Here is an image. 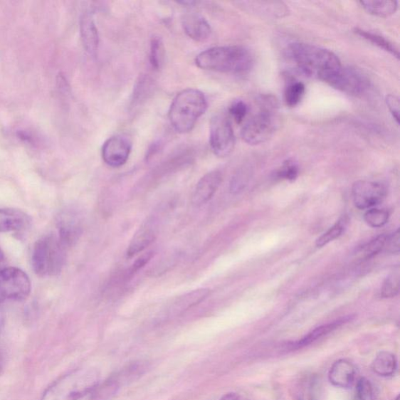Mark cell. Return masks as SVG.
<instances>
[{
    "mask_svg": "<svg viewBox=\"0 0 400 400\" xmlns=\"http://www.w3.org/2000/svg\"><path fill=\"white\" fill-rule=\"evenodd\" d=\"M28 216L19 210L0 208V233H11L26 228L28 223Z\"/></svg>",
    "mask_w": 400,
    "mask_h": 400,
    "instance_id": "16",
    "label": "cell"
},
{
    "mask_svg": "<svg viewBox=\"0 0 400 400\" xmlns=\"http://www.w3.org/2000/svg\"><path fill=\"white\" fill-rule=\"evenodd\" d=\"M66 249L58 235H46L38 239L31 256L35 273L40 277L60 273L66 259Z\"/></svg>",
    "mask_w": 400,
    "mask_h": 400,
    "instance_id": "4",
    "label": "cell"
},
{
    "mask_svg": "<svg viewBox=\"0 0 400 400\" xmlns=\"http://www.w3.org/2000/svg\"><path fill=\"white\" fill-rule=\"evenodd\" d=\"M399 270L391 273L383 283L381 295L383 298H393L399 293Z\"/></svg>",
    "mask_w": 400,
    "mask_h": 400,
    "instance_id": "29",
    "label": "cell"
},
{
    "mask_svg": "<svg viewBox=\"0 0 400 400\" xmlns=\"http://www.w3.org/2000/svg\"><path fill=\"white\" fill-rule=\"evenodd\" d=\"M4 261V253L1 250V248H0V265H2Z\"/></svg>",
    "mask_w": 400,
    "mask_h": 400,
    "instance_id": "39",
    "label": "cell"
},
{
    "mask_svg": "<svg viewBox=\"0 0 400 400\" xmlns=\"http://www.w3.org/2000/svg\"><path fill=\"white\" fill-rule=\"evenodd\" d=\"M389 219L386 210L372 209L364 214V221L372 228H378L386 225Z\"/></svg>",
    "mask_w": 400,
    "mask_h": 400,
    "instance_id": "28",
    "label": "cell"
},
{
    "mask_svg": "<svg viewBox=\"0 0 400 400\" xmlns=\"http://www.w3.org/2000/svg\"><path fill=\"white\" fill-rule=\"evenodd\" d=\"M356 378V368L347 359H339L331 367L329 379L332 385L340 389L353 386Z\"/></svg>",
    "mask_w": 400,
    "mask_h": 400,
    "instance_id": "14",
    "label": "cell"
},
{
    "mask_svg": "<svg viewBox=\"0 0 400 400\" xmlns=\"http://www.w3.org/2000/svg\"><path fill=\"white\" fill-rule=\"evenodd\" d=\"M4 366V361L1 354H0V372H1Z\"/></svg>",
    "mask_w": 400,
    "mask_h": 400,
    "instance_id": "40",
    "label": "cell"
},
{
    "mask_svg": "<svg viewBox=\"0 0 400 400\" xmlns=\"http://www.w3.org/2000/svg\"><path fill=\"white\" fill-rule=\"evenodd\" d=\"M152 257H153V253L152 252L143 254L142 257H140L134 263V265L130 269V274L133 275L136 271H138L142 268L145 266L147 263L151 260Z\"/></svg>",
    "mask_w": 400,
    "mask_h": 400,
    "instance_id": "37",
    "label": "cell"
},
{
    "mask_svg": "<svg viewBox=\"0 0 400 400\" xmlns=\"http://www.w3.org/2000/svg\"><path fill=\"white\" fill-rule=\"evenodd\" d=\"M396 367L397 362L395 355L387 351L380 352L372 364L374 372L381 377L394 375Z\"/></svg>",
    "mask_w": 400,
    "mask_h": 400,
    "instance_id": "21",
    "label": "cell"
},
{
    "mask_svg": "<svg viewBox=\"0 0 400 400\" xmlns=\"http://www.w3.org/2000/svg\"><path fill=\"white\" fill-rule=\"evenodd\" d=\"M157 233V226L156 221L149 219L144 223L137 231L127 251V257L132 258L135 255L142 252L154 242Z\"/></svg>",
    "mask_w": 400,
    "mask_h": 400,
    "instance_id": "12",
    "label": "cell"
},
{
    "mask_svg": "<svg viewBox=\"0 0 400 400\" xmlns=\"http://www.w3.org/2000/svg\"><path fill=\"white\" fill-rule=\"evenodd\" d=\"M210 145L219 157H226L234 150L236 136L233 125L226 115H215L211 122Z\"/></svg>",
    "mask_w": 400,
    "mask_h": 400,
    "instance_id": "7",
    "label": "cell"
},
{
    "mask_svg": "<svg viewBox=\"0 0 400 400\" xmlns=\"http://www.w3.org/2000/svg\"><path fill=\"white\" fill-rule=\"evenodd\" d=\"M31 290L30 279L26 272L17 268L0 270V304L8 300H25Z\"/></svg>",
    "mask_w": 400,
    "mask_h": 400,
    "instance_id": "6",
    "label": "cell"
},
{
    "mask_svg": "<svg viewBox=\"0 0 400 400\" xmlns=\"http://www.w3.org/2000/svg\"><path fill=\"white\" fill-rule=\"evenodd\" d=\"M352 319H353V316H347L336 320V321L330 324L320 326L315 330L308 333L306 336H304V337L298 342L292 344L291 347L293 349H298L306 347L317 340L322 339L324 336H326L327 335H329L333 331L339 329V327L342 325L349 322Z\"/></svg>",
    "mask_w": 400,
    "mask_h": 400,
    "instance_id": "17",
    "label": "cell"
},
{
    "mask_svg": "<svg viewBox=\"0 0 400 400\" xmlns=\"http://www.w3.org/2000/svg\"><path fill=\"white\" fill-rule=\"evenodd\" d=\"M82 233L81 222L75 214L63 216L59 225V233L61 241L67 247L73 245Z\"/></svg>",
    "mask_w": 400,
    "mask_h": 400,
    "instance_id": "18",
    "label": "cell"
},
{
    "mask_svg": "<svg viewBox=\"0 0 400 400\" xmlns=\"http://www.w3.org/2000/svg\"><path fill=\"white\" fill-rule=\"evenodd\" d=\"M165 48L162 39L158 36L153 37L150 43L149 60L152 67L156 70L161 69L164 65Z\"/></svg>",
    "mask_w": 400,
    "mask_h": 400,
    "instance_id": "24",
    "label": "cell"
},
{
    "mask_svg": "<svg viewBox=\"0 0 400 400\" xmlns=\"http://www.w3.org/2000/svg\"><path fill=\"white\" fill-rule=\"evenodd\" d=\"M210 293L211 290L209 289H199L191 291L176 300L174 307L178 311L186 310L205 300Z\"/></svg>",
    "mask_w": 400,
    "mask_h": 400,
    "instance_id": "22",
    "label": "cell"
},
{
    "mask_svg": "<svg viewBox=\"0 0 400 400\" xmlns=\"http://www.w3.org/2000/svg\"><path fill=\"white\" fill-rule=\"evenodd\" d=\"M244 5L250 8L253 13L263 17L283 18L289 12L288 7L283 2L253 1L245 2Z\"/></svg>",
    "mask_w": 400,
    "mask_h": 400,
    "instance_id": "19",
    "label": "cell"
},
{
    "mask_svg": "<svg viewBox=\"0 0 400 400\" xmlns=\"http://www.w3.org/2000/svg\"><path fill=\"white\" fill-rule=\"evenodd\" d=\"M327 84L341 92L358 95L367 90L370 82L362 71L353 68L342 67Z\"/></svg>",
    "mask_w": 400,
    "mask_h": 400,
    "instance_id": "8",
    "label": "cell"
},
{
    "mask_svg": "<svg viewBox=\"0 0 400 400\" xmlns=\"http://www.w3.org/2000/svg\"><path fill=\"white\" fill-rule=\"evenodd\" d=\"M206 109L204 94L195 89H188L176 95L168 117L176 132L187 133L193 130L198 119L204 115Z\"/></svg>",
    "mask_w": 400,
    "mask_h": 400,
    "instance_id": "3",
    "label": "cell"
},
{
    "mask_svg": "<svg viewBox=\"0 0 400 400\" xmlns=\"http://www.w3.org/2000/svg\"><path fill=\"white\" fill-rule=\"evenodd\" d=\"M356 400H374L373 387L369 380L362 378L357 382Z\"/></svg>",
    "mask_w": 400,
    "mask_h": 400,
    "instance_id": "31",
    "label": "cell"
},
{
    "mask_svg": "<svg viewBox=\"0 0 400 400\" xmlns=\"http://www.w3.org/2000/svg\"><path fill=\"white\" fill-rule=\"evenodd\" d=\"M354 33L358 36L365 38L366 40H367V41H369L375 46H379V48H381V49L389 52L390 54L394 56L395 58L399 59V53L397 47L390 41H389V40H387L386 38L377 34H374L369 33V31L359 28H355Z\"/></svg>",
    "mask_w": 400,
    "mask_h": 400,
    "instance_id": "23",
    "label": "cell"
},
{
    "mask_svg": "<svg viewBox=\"0 0 400 400\" xmlns=\"http://www.w3.org/2000/svg\"><path fill=\"white\" fill-rule=\"evenodd\" d=\"M153 88L154 83L149 77H140L135 86L132 102L135 104H137L146 100L150 95Z\"/></svg>",
    "mask_w": 400,
    "mask_h": 400,
    "instance_id": "26",
    "label": "cell"
},
{
    "mask_svg": "<svg viewBox=\"0 0 400 400\" xmlns=\"http://www.w3.org/2000/svg\"><path fill=\"white\" fill-rule=\"evenodd\" d=\"M80 31L85 51L90 55H95L99 48L100 37L91 14L85 13L83 15L80 21Z\"/></svg>",
    "mask_w": 400,
    "mask_h": 400,
    "instance_id": "15",
    "label": "cell"
},
{
    "mask_svg": "<svg viewBox=\"0 0 400 400\" xmlns=\"http://www.w3.org/2000/svg\"><path fill=\"white\" fill-rule=\"evenodd\" d=\"M253 63L250 51L240 46L213 47L196 58L198 68L221 73L244 74L251 70Z\"/></svg>",
    "mask_w": 400,
    "mask_h": 400,
    "instance_id": "2",
    "label": "cell"
},
{
    "mask_svg": "<svg viewBox=\"0 0 400 400\" xmlns=\"http://www.w3.org/2000/svg\"><path fill=\"white\" fill-rule=\"evenodd\" d=\"M220 400H250L236 394H228L223 396Z\"/></svg>",
    "mask_w": 400,
    "mask_h": 400,
    "instance_id": "38",
    "label": "cell"
},
{
    "mask_svg": "<svg viewBox=\"0 0 400 400\" xmlns=\"http://www.w3.org/2000/svg\"><path fill=\"white\" fill-rule=\"evenodd\" d=\"M250 181V172L242 170L234 176L231 181L230 190L231 193L237 194L241 193L248 185Z\"/></svg>",
    "mask_w": 400,
    "mask_h": 400,
    "instance_id": "32",
    "label": "cell"
},
{
    "mask_svg": "<svg viewBox=\"0 0 400 400\" xmlns=\"http://www.w3.org/2000/svg\"><path fill=\"white\" fill-rule=\"evenodd\" d=\"M291 58L306 75L329 83L342 67L337 56L325 48L307 43H293Z\"/></svg>",
    "mask_w": 400,
    "mask_h": 400,
    "instance_id": "1",
    "label": "cell"
},
{
    "mask_svg": "<svg viewBox=\"0 0 400 400\" xmlns=\"http://www.w3.org/2000/svg\"><path fill=\"white\" fill-rule=\"evenodd\" d=\"M387 190L383 184L369 181H358L352 188V196L358 209H369L385 199Z\"/></svg>",
    "mask_w": 400,
    "mask_h": 400,
    "instance_id": "9",
    "label": "cell"
},
{
    "mask_svg": "<svg viewBox=\"0 0 400 400\" xmlns=\"http://www.w3.org/2000/svg\"><path fill=\"white\" fill-rule=\"evenodd\" d=\"M386 238V235H381L372 240L369 243L365 245L361 250V252H359L362 255V258L364 259H370L383 250H385Z\"/></svg>",
    "mask_w": 400,
    "mask_h": 400,
    "instance_id": "27",
    "label": "cell"
},
{
    "mask_svg": "<svg viewBox=\"0 0 400 400\" xmlns=\"http://www.w3.org/2000/svg\"><path fill=\"white\" fill-rule=\"evenodd\" d=\"M306 87L300 82H293L285 90V102L287 106L297 107L305 95Z\"/></svg>",
    "mask_w": 400,
    "mask_h": 400,
    "instance_id": "25",
    "label": "cell"
},
{
    "mask_svg": "<svg viewBox=\"0 0 400 400\" xmlns=\"http://www.w3.org/2000/svg\"><path fill=\"white\" fill-rule=\"evenodd\" d=\"M222 181V174L219 171L207 173L199 181L194 190L191 203L196 206L206 204L212 199Z\"/></svg>",
    "mask_w": 400,
    "mask_h": 400,
    "instance_id": "11",
    "label": "cell"
},
{
    "mask_svg": "<svg viewBox=\"0 0 400 400\" xmlns=\"http://www.w3.org/2000/svg\"><path fill=\"white\" fill-rule=\"evenodd\" d=\"M229 114L237 124H241L248 114V107L243 100H236L231 104Z\"/></svg>",
    "mask_w": 400,
    "mask_h": 400,
    "instance_id": "34",
    "label": "cell"
},
{
    "mask_svg": "<svg viewBox=\"0 0 400 400\" xmlns=\"http://www.w3.org/2000/svg\"><path fill=\"white\" fill-rule=\"evenodd\" d=\"M385 251L390 253H399V230L397 229L394 233L387 236L385 245Z\"/></svg>",
    "mask_w": 400,
    "mask_h": 400,
    "instance_id": "35",
    "label": "cell"
},
{
    "mask_svg": "<svg viewBox=\"0 0 400 400\" xmlns=\"http://www.w3.org/2000/svg\"><path fill=\"white\" fill-rule=\"evenodd\" d=\"M343 229L342 223L340 221L335 223L334 226L327 230L325 233L317 239L316 246L317 247H323L332 242L333 240L339 238L342 235Z\"/></svg>",
    "mask_w": 400,
    "mask_h": 400,
    "instance_id": "33",
    "label": "cell"
},
{
    "mask_svg": "<svg viewBox=\"0 0 400 400\" xmlns=\"http://www.w3.org/2000/svg\"><path fill=\"white\" fill-rule=\"evenodd\" d=\"M387 106L397 125L399 124V100L395 95H388L386 99Z\"/></svg>",
    "mask_w": 400,
    "mask_h": 400,
    "instance_id": "36",
    "label": "cell"
},
{
    "mask_svg": "<svg viewBox=\"0 0 400 400\" xmlns=\"http://www.w3.org/2000/svg\"><path fill=\"white\" fill-rule=\"evenodd\" d=\"M364 9L372 15L379 18H387L394 14L398 9V2L394 0H367L359 1Z\"/></svg>",
    "mask_w": 400,
    "mask_h": 400,
    "instance_id": "20",
    "label": "cell"
},
{
    "mask_svg": "<svg viewBox=\"0 0 400 400\" xmlns=\"http://www.w3.org/2000/svg\"><path fill=\"white\" fill-rule=\"evenodd\" d=\"M299 167L292 161H287L277 172L276 177L279 179L294 181L298 177Z\"/></svg>",
    "mask_w": 400,
    "mask_h": 400,
    "instance_id": "30",
    "label": "cell"
},
{
    "mask_svg": "<svg viewBox=\"0 0 400 400\" xmlns=\"http://www.w3.org/2000/svg\"><path fill=\"white\" fill-rule=\"evenodd\" d=\"M396 400H399V396H397V398L396 399Z\"/></svg>",
    "mask_w": 400,
    "mask_h": 400,
    "instance_id": "41",
    "label": "cell"
},
{
    "mask_svg": "<svg viewBox=\"0 0 400 400\" xmlns=\"http://www.w3.org/2000/svg\"><path fill=\"white\" fill-rule=\"evenodd\" d=\"M182 27L186 35L196 42H204L211 34L209 23L203 16L188 13L183 16Z\"/></svg>",
    "mask_w": 400,
    "mask_h": 400,
    "instance_id": "13",
    "label": "cell"
},
{
    "mask_svg": "<svg viewBox=\"0 0 400 400\" xmlns=\"http://www.w3.org/2000/svg\"><path fill=\"white\" fill-rule=\"evenodd\" d=\"M132 143L122 135L113 136L104 142L102 157L104 162L112 167L123 166L129 159Z\"/></svg>",
    "mask_w": 400,
    "mask_h": 400,
    "instance_id": "10",
    "label": "cell"
},
{
    "mask_svg": "<svg viewBox=\"0 0 400 400\" xmlns=\"http://www.w3.org/2000/svg\"><path fill=\"white\" fill-rule=\"evenodd\" d=\"M276 100L270 97L260 101V110L248 120L243 127L241 136L249 145H260L269 140L278 126Z\"/></svg>",
    "mask_w": 400,
    "mask_h": 400,
    "instance_id": "5",
    "label": "cell"
}]
</instances>
